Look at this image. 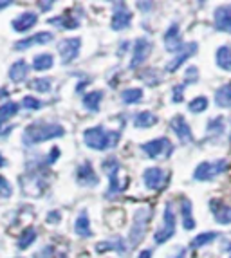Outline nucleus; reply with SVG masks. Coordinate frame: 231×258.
<instances>
[{
	"label": "nucleus",
	"instance_id": "nucleus-1",
	"mask_svg": "<svg viewBox=\"0 0 231 258\" xmlns=\"http://www.w3.org/2000/svg\"><path fill=\"white\" fill-rule=\"evenodd\" d=\"M65 136V128L58 123H43V121H36L31 123L24 128L22 134V141L26 147H34L40 143L51 141V139H58Z\"/></svg>",
	"mask_w": 231,
	"mask_h": 258
},
{
	"label": "nucleus",
	"instance_id": "nucleus-2",
	"mask_svg": "<svg viewBox=\"0 0 231 258\" xmlns=\"http://www.w3.org/2000/svg\"><path fill=\"white\" fill-rule=\"evenodd\" d=\"M83 143H85L90 150L105 152L108 148H114L120 143V132L107 130L101 125L90 126V128L83 130Z\"/></svg>",
	"mask_w": 231,
	"mask_h": 258
},
{
	"label": "nucleus",
	"instance_id": "nucleus-3",
	"mask_svg": "<svg viewBox=\"0 0 231 258\" xmlns=\"http://www.w3.org/2000/svg\"><path fill=\"white\" fill-rule=\"evenodd\" d=\"M154 213H152V208L148 206H143L139 210H136L134 213V219H132V226H130V231H129V247L134 249L137 245L141 244V240L145 238L146 235V229H148V224L152 220Z\"/></svg>",
	"mask_w": 231,
	"mask_h": 258
},
{
	"label": "nucleus",
	"instance_id": "nucleus-4",
	"mask_svg": "<svg viewBox=\"0 0 231 258\" xmlns=\"http://www.w3.org/2000/svg\"><path fill=\"white\" fill-rule=\"evenodd\" d=\"M229 166L227 159H217V161H202L197 164V168L193 170V179L199 182L213 181L220 173H224Z\"/></svg>",
	"mask_w": 231,
	"mask_h": 258
},
{
	"label": "nucleus",
	"instance_id": "nucleus-5",
	"mask_svg": "<svg viewBox=\"0 0 231 258\" xmlns=\"http://www.w3.org/2000/svg\"><path fill=\"white\" fill-rule=\"evenodd\" d=\"M176 226H177V219H176L174 210H171V203H166L164 213H163V224H161V228L154 233L155 244L161 245V244H164V242L170 240V238L176 235Z\"/></svg>",
	"mask_w": 231,
	"mask_h": 258
},
{
	"label": "nucleus",
	"instance_id": "nucleus-6",
	"mask_svg": "<svg viewBox=\"0 0 231 258\" xmlns=\"http://www.w3.org/2000/svg\"><path fill=\"white\" fill-rule=\"evenodd\" d=\"M141 150L150 159H166L174 152V145L168 138H155L141 145Z\"/></svg>",
	"mask_w": 231,
	"mask_h": 258
},
{
	"label": "nucleus",
	"instance_id": "nucleus-7",
	"mask_svg": "<svg viewBox=\"0 0 231 258\" xmlns=\"http://www.w3.org/2000/svg\"><path fill=\"white\" fill-rule=\"evenodd\" d=\"M101 168H103V172L108 175V194H120V191H123V189L127 188V184H121V181H120L121 164L114 155L103 161Z\"/></svg>",
	"mask_w": 231,
	"mask_h": 258
},
{
	"label": "nucleus",
	"instance_id": "nucleus-8",
	"mask_svg": "<svg viewBox=\"0 0 231 258\" xmlns=\"http://www.w3.org/2000/svg\"><path fill=\"white\" fill-rule=\"evenodd\" d=\"M80 49H82V38H64L58 42V54L64 65L73 63L80 56Z\"/></svg>",
	"mask_w": 231,
	"mask_h": 258
},
{
	"label": "nucleus",
	"instance_id": "nucleus-9",
	"mask_svg": "<svg viewBox=\"0 0 231 258\" xmlns=\"http://www.w3.org/2000/svg\"><path fill=\"white\" fill-rule=\"evenodd\" d=\"M150 52H152V42L148 38H137L132 45V56H130V69L141 67L148 60Z\"/></svg>",
	"mask_w": 231,
	"mask_h": 258
},
{
	"label": "nucleus",
	"instance_id": "nucleus-10",
	"mask_svg": "<svg viewBox=\"0 0 231 258\" xmlns=\"http://www.w3.org/2000/svg\"><path fill=\"white\" fill-rule=\"evenodd\" d=\"M143 182H145V186L148 189H154V191H157V189H163L164 186H166L168 175H166V172H164L163 168L150 166V168H146L145 172H143Z\"/></svg>",
	"mask_w": 231,
	"mask_h": 258
},
{
	"label": "nucleus",
	"instance_id": "nucleus-11",
	"mask_svg": "<svg viewBox=\"0 0 231 258\" xmlns=\"http://www.w3.org/2000/svg\"><path fill=\"white\" fill-rule=\"evenodd\" d=\"M199 51V43L197 42H190V43H184L183 49L174 56V60H170L166 63V73H176L179 67H183L186 63V60H190L192 56H195Z\"/></svg>",
	"mask_w": 231,
	"mask_h": 258
},
{
	"label": "nucleus",
	"instance_id": "nucleus-12",
	"mask_svg": "<svg viewBox=\"0 0 231 258\" xmlns=\"http://www.w3.org/2000/svg\"><path fill=\"white\" fill-rule=\"evenodd\" d=\"M54 40V35L49 33V31H40L36 35L27 36V38H22L18 42H15V51H26L29 47H34V45H45V43H51Z\"/></svg>",
	"mask_w": 231,
	"mask_h": 258
},
{
	"label": "nucleus",
	"instance_id": "nucleus-13",
	"mask_svg": "<svg viewBox=\"0 0 231 258\" xmlns=\"http://www.w3.org/2000/svg\"><path fill=\"white\" fill-rule=\"evenodd\" d=\"M163 42H164V47H166L168 52H171V54H177V52L183 49V36H181V27L179 24H171L170 27L166 29V33H164L163 36Z\"/></svg>",
	"mask_w": 231,
	"mask_h": 258
},
{
	"label": "nucleus",
	"instance_id": "nucleus-14",
	"mask_svg": "<svg viewBox=\"0 0 231 258\" xmlns=\"http://www.w3.org/2000/svg\"><path fill=\"white\" fill-rule=\"evenodd\" d=\"M132 24V13H130L123 2L114 4V15H112V29L125 31Z\"/></svg>",
	"mask_w": 231,
	"mask_h": 258
},
{
	"label": "nucleus",
	"instance_id": "nucleus-15",
	"mask_svg": "<svg viewBox=\"0 0 231 258\" xmlns=\"http://www.w3.org/2000/svg\"><path fill=\"white\" fill-rule=\"evenodd\" d=\"M170 128L174 130L177 138L181 139V143L184 145H188V143H193V134H192V128H190L188 121L184 119V116L177 114L170 119Z\"/></svg>",
	"mask_w": 231,
	"mask_h": 258
},
{
	"label": "nucleus",
	"instance_id": "nucleus-16",
	"mask_svg": "<svg viewBox=\"0 0 231 258\" xmlns=\"http://www.w3.org/2000/svg\"><path fill=\"white\" fill-rule=\"evenodd\" d=\"M215 29L220 33H229L231 35V4L218 6L213 13Z\"/></svg>",
	"mask_w": 231,
	"mask_h": 258
},
{
	"label": "nucleus",
	"instance_id": "nucleus-17",
	"mask_svg": "<svg viewBox=\"0 0 231 258\" xmlns=\"http://www.w3.org/2000/svg\"><path fill=\"white\" fill-rule=\"evenodd\" d=\"M76 181H78V184H82V186H98L99 177H98V173L94 172V168H92V164H90L89 161H85V163H82L78 166Z\"/></svg>",
	"mask_w": 231,
	"mask_h": 258
},
{
	"label": "nucleus",
	"instance_id": "nucleus-18",
	"mask_svg": "<svg viewBox=\"0 0 231 258\" xmlns=\"http://www.w3.org/2000/svg\"><path fill=\"white\" fill-rule=\"evenodd\" d=\"M210 210L213 213V219L218 224H222V226L224 224H231V206L224 204L218 199H213V201H210Z\"/></svg>",
	"mask_w": 231,
	"mask_h": 258
},
{
	"label": "nucleus",
	"instance_id": "nucleus-19",
	"mask_svg": "<svg viewBox=\"0 0 231 258\" xmlns=\"http://www.w3.org/2000/svg\"><path fill=\"white\" fill-rule=\"evenodd\" d=\"M36 22H38V15L33 13V11H24V13L18 15V17L15 18L11 27H13L17 33H26V31H29L31 27L36 26Z\"/></svg>",
	"mask_w": 231,
	"mask_h": 258
},
{
	"label": "nucleus",
	"instance_id": "nucleus-20",
	"mask_svg": "<svg viewBox=\"0 0 231 258\" xmlns=\"http://www.w3.org/2000/svg\"><path fill=\"white\" fill-rule=\"evenodd\" d=\"M8 76L13 83L26 82L27 76H29V63H27L26 60H17L11 67H9Z\"/></svg>",
	"mask_w": 231,
	"mask_h": 258
},
{
	"label": "nucleus",
	"instance_id": "nucleus-21",
	"mask_svg": "<svg viewBox=\"0 0 231 258\" xmlns=\"http://www.w3.org/2000/svg\"><path fill=\"white\" fill-rule=\"evenodd\" d=\"M74 233H76L78 237H82V238L92 237V229H90V219H89V213H87L85 210L80 211V215H78L76 220H74Z\"/></svg>",
	"mask_w": 231,
	"mask_h": 258
},
{
	"label": "nucleus",
	"instance_id": "nucleus-22",
	"mask_svg": "<svg viewBox=\"0 0 231 258\" xmlns=\"http://www.w3.org/2000/svg\"><path fill=\"white\" fill-rule=\"evenodd\" d=\"M127 249H129V245H127V242L120 237L110 238V240H105V242H101V244H96V251L101 253V254L107 253V251H116L118 254H123Z\"/></svg>",
	"mask_w": 231,
	"mask_h": 258
},
{
	"label": "nucleus",
	"instance_id": "nucleus-23",
	"mask_svg": "<svg viewBox=\"0 0 231 258\" xmlns=\"http://www.w3.org/2000/svg\"><path fill=\"white\" fill-rule=\"evenodd\" d=\"M181 217H183V226L184 229H193L195 228V219L192 215V201L188 197H181Z\"/></svg>",
	"mask_w": 231,
	"mask_h": 258
},
{
	"label": "nucleus",
	"instance_id": "nucleus-24",
	"mask_svg": "<svg viewBox=\"0 0 231 258\" xmlns=\"http://www.w3.org/2000/svg\"><path fill=\"white\" fill-rule=\"evenodd\" d=\"M157 121L159 117L155 116L154 112L143 110L139 114H136V117H134V126L136 128H152L154 125H157Z\"/></svg>",
	"mask_w": 231,
	"mask_h": 258
},
{
	"label": "nucleus",
	"instance_id": "nucleus-25",
	"mask_svg": "<svg viewBox=\"0 0 231 258\" xmlns=\"http://www.w3.org/2000/svg\"><path fill=\"white\" fill-rule=\"evenodd\" d=\"M215 103L220 108H231V82L224 83L215 91Z\"/></svg>",
	"mask_w": 231,
	"mask_h": 258
},
{
	"label": "nucleus",
	"instance_id": "nucleus-26",
	"mask_svg": "<svg viewBox=\"0 0 231 258\" xmlns=\"http://www.w3.org/2000/svg\"><path fill=\"white\" fill-rule=\"evenodd\" d=\"M103 101V92L101 91H92V92H85L82 98V103L87 110L90 112H98L99 110V105Z\"/></svg>",
	"mask_w": 231,
	"mask_h": 258
},
{
	"label": "nucleus",
	"instance_id": "nucleus-27",
	"mask_svg": "<svg viewBox=\"0 0 231 258\" xmlns=\"http://www.w3.org/2000/svg\"><path fill=\"white\" fill-rule=\"evenodd\" d=\"M18 108H20V105H18L17 101H6L4 105H0V132H2V126H4L11 117L17 116Z\"/></svg>",
	"mask_w": 231,
	"mask_h": 258
},
{
	"label": "nucleus",
	"instance_id": "nucleus-28",
	"mask_svg": "<svg viewBox=\"0 0 231 258\" xmlns=\"http://www.w3.org/2000/svg\"><path fill=\"white\" fill-rule=\"evenodd\" d=\"M52 65H54V56L51 54V52H42V54H36L33 60V67L34 71H38V73H42V71H49L52 69Z\"/></svg>",
	"mask_w": 231,
	"mask_h": 258
},
{
	"label": "nucleus",
	"instance_id": "nucleus-29",
	"mask_svg": "<svg viewBox=\"0 0 231 258\" xmlns=\"http://www.w3.org/2000/svg\"><path fill=\"white\" fill-rule=\"evenodd\" d=\"M47 24H51L54 27H60V29H78L80 27L78 20L71 17V15H60V17L49 18Z\"/></svg>",
	"mask_w": 231,
	"mask_h": 258
},
{
	"label": "nucleus",
	"instance_id": "nucleus-30",
	"mask_svg": "<svg viewBox=\"0 0 231 258\" xmlns=\"http://www.w3.org/2000/svg\"><path fill=\"white\" fill-rule=\"evenodd\" d=\"M34 240H36V229L33 228V226H29V228H26L24 231L18 235L17 238V247L18 249H27L29 245L34 244Z\"/></svg>",
	"mask_w": 231,
	"mask_h": 258
},
{
	"label": "nucleus",
	"instance_id": "nucleus-31",
	"mask_svg": "<svg viewBox=\"0 0 231 258\" xmlns=\"http://www.w3.org/2000/svg\"><path fill=\"white\" fill-rule=\"evenodd\" d=\"M215 61L220 69L231 71V47L229 45H220L217 49V54H215Z\"/></svg>",
	"mask_w": 231,
	"mask_h": 258
},
{
	"label": "nucleus",
	"instance_id": "nucleus-32",
	"mask_svg": "<svg viewBox=\"0 0 231 258\" xmlns=\"http://www.w3.org/2000/svg\"><path fill=\"white\" fill-rule=\"evenodd\" d=\"M217 238H218V233L217 231L201 233V235H197V237H195L192 242H190V247H192V249H201V247H204V245L211 244V242L217 240Z\"/></svg>",
	"mask_w": 231,
	"mask_h": 258
},
{
	"label": "nucleus",
	"instance_id": "nucleus-33",
	"mask_svg": "<svg viewBox=\"0 0 231 258\" xmlns=\"http://www.w3.org/2000/svg\"><path fill=\"white\" fill-rule=\"evenodd\" d=\"M224 130H226V119L222 116H217L213 119L208 121V126H206V132L208 136H213V138H218V136H222Z\"/></svg>",
	"mask_w": 231,
	"mask_h": 258
},
{
	"label": "nucleus",
	"instance_id": "nucleus-34",
	"mask_svg": "<svg viewBox=\"0 0 231 258\" xmlns=\"http://www.w3.org/2000/svg\"><path fill=\"white\" fill-rule=\"evenodd\" d=\"M143 99V89H137V87H132V89H125L121 92V101L125 105H136Z\"/></svg>",
	"mask_w": 231,
	"mask_h": 258
},
{
	"label": "nucleus",
	"instance_id": "nucleus-35",
	"mask_svg": "<svg viewBox=\"0 0 231 258\" xmlns=\"http://www.w3.org/2000/svg\"><path fill=\"white\" fill-rule=\"evenodd\" d=\"M27 85H29V89L40 92V94H47V92H51V89H52V83L49 78H34V80H29Z\"/></svg>",
	"mask_w": 231,
	"mask_h": 258
},
{
	"label": "nucleus",
	"instance_id": "nucleus-36",
	"mask_svg": "<svg viewBox=\"0 0 231 258\" xmlns=\"http://www.w3.org/2000/svg\"><path fill=\"white\" fill-rule=\"evenodd\" d=\"M208 105H210V101L206 96H197L188 103V110L193 112V114H201V112L208 110Z\"/></svg>",
	"mask_w": 231,
	"mask_h": 258
},
{
	"label": "nucleus",
	"instance_id": "nucleus-37",
	"mask_svg": "<svg viewBox=\"0 0 231 258\" xmlns=\"http://www.w3.org/2000/svg\"><path fill=\"white\" fill-rule=\"evenodd\" d=\"M22 105L24 108L27 110H40L43 107V101H40L38 98H34V96H26V98L22 99Z\"/></svg>",
	"mask_w": 231,
	"mask_h": 258
},
{
	"label": "nucleus",
	"instance_id": "nucleus-38",
	"mask_svg": "<svg viewBox=\"0 0 231 258\" xmlns=\"http://www.w3.org/2000/svg\"><path fill=\"white\" fill-rule=\"evenodd\" d=\"M11 195H13V186H11V182H9L6 177L0 175V197L9 199Z\"/></svg>",
	"mask_w": 231,
	"mask_h": 258
},
{
	"label": "nucleus",
	"instance_id": "nucleus-39",
	"mask_svg": "<svg viewBox=\"0 0 231 258\" xmlns=\"http://www.w3.org/2000/svg\"><path fill=\"white\" fill-rule=\"evenodd\" d=\"M199 80V69L197 67H188L186 74H184V85H190V83H197Z\"/></svg>",
	"mask_w": 231,
	"mask_h": 258
},
{
	"label": "nucleus",
	"instance_id": "nucleus-40",
	"mask_svg": "<svg viewBox=\"0 0 231 258\" xmlns=\"http://www.w3.org/2000/svg\"><path fill=\"white\" fill-rule=\"evenodd\" d=\"M33 258H54V247L52 245H43L42 249H38L33 254Z\"/></svg>",
	"mask_w": 231,
	"mask_h": 258
},
{
	"label": "nucleus",
	"instance_id": "nucleus-41",
	"mask_svg": "<svg viewBox=\"0 0 231 258\" xmlns=\"http://www.w3.org/2000/svg\"><path fill=\"white\" fill-rule=\"evenodd\" d=\"M184 87L186 85L183 83V85H176L171 89V101H174V103H181L184 99Z\"/></svg>",
	"mask_w": 231,
	"mask_h": 258
},
{
	"label": "nucleus",
	"instance_id": "nucleus-42",
	"mask_svg": "<svg viewBox=\"0 0 231 258\" xmlns=\"http://www.w3.org/2000/svg\"><path fill=\"white\" fill-rule=\"evenodd\" d=\"M58 157H60V148H58V147H54V148H52L51 152H49L47 163H49V164H52V163H54L56 159H58Z\"/></svg>",
	"mask_w": 231,
	"mask_h": 258
},
{
	"label": "nucleus",
	"instance_id": "nucleus-43",
	"mask_svg": "<svg viewBox=\"0 0 231 258\" xmlns=\"http://www.w3.org/2000/svg\"><path fill=\"white\" fill-rule=\"evenodd\" d=\"M62 220V215L58 213V211H49V215H47V222L51 224H58Z\"/></svg>",
	"mask_w": 231,
	"mask_h": 258
},
{
	"label": "nucleus",
	"instance_id": "nucleus-44",
	"mask_svg": "<svg viewBox=\"0 0 231 258\" xmlns=\"http://www.w3.org/2000/svg\"><path fill=\"white\" fill-rule=\"evenodd\" d=\"M137 8H141V11H152L150 8H154V4L152 2H137Z\"/></svg>",
	"mask_w": 231,
	"mask_h": 258
},
{
	"label": "nucleus",
	"instance_id": "nucleus-45",
	"mask_svg": "<svg viewBox=\"0 0 231 258\" xmlns=\"http://www.w3.org/2000/svg\"><path fill=\"white\" fill-rule=\"evenodd\" d=\"M52 2H38V8H42V11H51L52 8Z\"/></svg>",
	"mask_w": 231,
	"mask_h": 258
},
{
	"label": "nucleus",
	"instance_id": "nucleus-46",
	"mask_svg": "<svg viewBox=\"0 0 231 258\" xmlns=\"http://www.w3.org/2000/svg\"><path fill=\"white\" fill-rule=\"evenodd\" d=\"M137 258H152V251H150V249L141 251V253L137 254Z\"/></svg>",
	"mask_w": 231,
	"mask_h": 258
},
{
	"label": "nucleus",
	"instance_id": "nucleus-47",
	"mask_svg": "<svg viewBox=\"0 0 231 258\" xmlns=\"http://www.w3.org/2000/svg\"><path fill=\"white\" fill-rule=\"evenodd\" d=\"M9 6H13V2H9V0H0V11H4L6 8Z\"/></svg>",
	"mask_w": 231,
	"mask_h": 258
},
{
	"label": "nucleus",
	"instance_id": "nucleus-48",
	"mask_svg": "<svg viewBox=\"0 0 231 258\" xmlns=\"http://www.w3.org/2000/svg\"><path fill=\"white\" fill-rule=\"evenodd\" d=\"M184 253H186V251H184V247H179V249H177V253L174 254L171 258H186V256H184Z\"/></svg>",
	"mask_w": 231,
	"mask_h": 258
},
{
	"label": "nucleus",
	"instance_id": "nucleus-49",
	"mask_svg": "<svg viewBox=\"0 0 231 258\" xmlns=\"http://www.w3.org/2000/svg\"><path fill=\"white\" fill-rule=\"evenodd\" d=\"M4 164H6V159H4V155H2V154H0V168H2V166H4Z\"/></svg>",
	"mask_w": 231,
	"mask_h": 258
},
{
	"label": "nucleus",
	"instance_id": "nucleus-50",
	"mask_svg": "<svg viewBox=\"0 0 231 258\" xmlns=\"http://www.w3.org/2000/svg\"><path fill=\"white\" fill-rule=\"evenodd\" d=\"M56 258H67V254H65V253H58V256H56Z\"/></svg>",
	"mask_w": 231,
	"mask_h": 258
},
{
	"label": "nucleus",
	"instance_id": "nucleus-51",
	"mask_svg": "<svg viewBox=\"0 0 231 258\" xmlns=\"http://www.w3.org/2000/svg\"><path fill=\"white\" fill-rule=\"evenodd\" d=\"M17 258H20V256H17Z\"/></svg>",
	"mask_w": 231,
	"mask_h": 258
},
{
	"label": "nucleus",
	"instance_id": "nucleus-52",
	"mask_svg": "<svg viewBox=\"0 0 231 258\" xmlns=\"http://www.w3.org/2000/svg\"><path fill=\"white\" fill-rule=\"evenodd\" d=\"M229 258H231V256H229Z\"/></svg>",
	"mask_w": 231,
	"mask_h": 258
}]
</instances>
